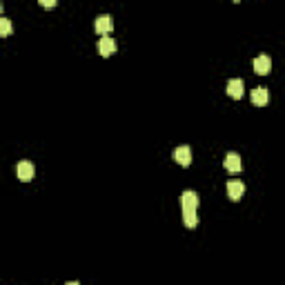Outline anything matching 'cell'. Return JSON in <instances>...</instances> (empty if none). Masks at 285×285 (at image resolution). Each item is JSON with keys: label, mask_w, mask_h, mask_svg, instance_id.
<instances>
[{"label": "cell", "mask_w": 285, "mask_h": 285, "mask_svg": "<svg viewBox=\"0 0 285 285\" xmlns=\"http://www.w3.org/2000/svg\"><path fill=\"white\" fill-rule=\"evenodd\" d=\"M180 205H183V212H196L198 205H201V198H198L196 192L185 190L183 196H180Z\"/></svg>", "instance_id": "obj_1"}, {"label": "cell", "mask_w": 285, "mask_h": 285, "mask_svg": "<svg viewBox=\"0 0 285 285\" xmlns=\"http://www.w3.org/2000/svg\"><path fill=\"white\" fill-rule=\"evenodd\" d=\"M254 71L259 76H267L272 71V58H269L267 53H261V56L254 58Z\"/></svg>", "instance_id": "obj_2"}, {"label": "cell", "mask_w": 285, "mask_h": 285, "mask_svg": "<svg viewBox=\"0 0 285 285\" xmlns=\"http://www.w3.org/2000/svg\"><path fill=\"white\" fill-rule=\"evenodd\" d=\"M34 174H36V169H34V165L29 163V160H20V163L16 165V176L22 183H29V180L34 178Z\"/></svg>", "instance_id": "obj_3"}, {"label": "cell", "mask_w": 285, "mask_h": 285, "mask_svg": "<svg viewBox=\"0 0 285 285\" xmlns=\"http://www.w3.org/2000/svg\"><path fill=\"white\" fill-rule=\"evenodd\" d=\"M223 165H225V169L230 172V174H238L241 172V156L238 154H234V152H230V154H225V160H223Z\"/></svg>", "instance_id": "obj_4"}, {"label": "cell", "mask_w": 285, "mask_h": 285, "mask_svg": "<svg viewBox=\"0 0 285 285\" xmlns=\"http://www.w3.org/2000/svg\"><path fill=\"white\" fill-rule=\"evenodd\" d=\"M114 29V20H111L109 14H103V16L96 18V32L103 34V36H109V32Z\"/></svg>", "instance_id": "obj_5"}, {"label": "cell", "mask_w": 285, "mask_h": 285, "mask_svg": "<svg viewBox=\"0 0 285 285\" xmlns=\"http://www.w3.org/2000/svg\"><path fill=\"white\" fill-rule=\"evenodd\" d=\"M245 194V185L241 180H230L227 183V196L232 198V201H241V196Z\"/></svg>", "instance_id": "obj_6"}, {"label": "cell", "mask_w": 285, "mask_h": 285, "mask_svg": "<svg viewBox=\"0 0 285 285\" xmlns=\"http://www.w3.org/2000/svg\"><path fill=\"white\" fill-rule=\"evenodd\" d=\"M174 160L178 165H183V167H187V165L192 163V149L187 147V145H183V147H176L174 149Z\"/></svg>", "instance_id": "obj_7"}, {"label": "cell", "mask_w": 285, "mask_h": 285, "mask_svg": "<svg viewBox=\"0 0 285 285\" xmlns=\"http://www.w3.org/2000/svg\"><path fill=\"white\" fill-rule=\"evenodd\" d=\"M98 52H101V56H111V53L116 52V40L109 36H103L101 40H98Z\"/></svg>", "instance_id": "obj_8"}, {"label": "cell", "mask_w": 285, "mask_h": 285, "mask_svg": "<svg viewBox=\"0 0 285 285\" xmlns=\"http://www.w3.org/2000/svg\"><path fill=\"white\" fill-rule=\"evenodd\" d=\"M243 89H245V83L241 78H232L227 83V94L232 98H243Z\"/></svg>", "instance_id": "obj_9"}, {"label": "cell", "mask_w": 285, "mask_h": 285, "mask_svg": "<svg viewBox=\"0 0 285 285\" xmlns=\"http://www.w3.org/2000/svg\"><path fill=\"white\" fill-rule=\"evenodd\" d=\"M267 101H269V91L265 89V87H256V89L252 91V103L256 107L267 105Z\"/></svg>", "instance_id": "obj_10"}, {"label": "cell", "mask_w": 285, "mask_h": 285, "mask_svg": "<svg viewBox=\"0 0 285 285\" xmlns=\"http://www.w3.org/2000/svg\"><path fill=\"white\" fill-rule=\"evenodd\" d=\"M183 223L187 227H196L198 225V214L196 212H183Z\"/></svg>", "instance_id": "obj_11"}, {"label": "cell", "mask_w": 285, "mask_h": 285, "mask_svg": "<svg viewBox=\"0 0 285 285\" xmlns=\"http://www.w3.org/2000/svg\"><path fill=\"white\" fill-rule=\"evenodd\" d=\"M9 34H11V22H9V18H0V36L7 38Z\"/></svg>", "instance_id": "obj_12"}, {"label": "cell", "mask_w": 285, "mask_h": 285, "mask_svg": "<svg viewBox=\"0 0 285 285\" xmlns=\"http://www.w3.org/2000/svg\"><path fill=\"white\" fill-rule=\"evenodd\" d=\"M42 7H56V0H42Z\"/></svg>", "instance_id": "obj_13"}, {"label": "cell", "mask_w": 285, "mask_h": 285, "mask_svg": "<svg viewBox=\"0 0 285 285\" xmlns=\"http://www.w3.org/2000/svg\"><path fill=\"white\" fill-rule=\"evenodd\" d=\"M65 285H78V283H76V281H69V283H65Z\"/></svg>", "instance_id": "obj_14"}]
</instances>
